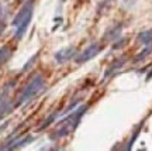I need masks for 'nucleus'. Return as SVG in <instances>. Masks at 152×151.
Returning <instances> with one entry per match:
<instances>
[{
	"label": "nucleus",
	"mask_w": 152,
	"mask_h": 151,
	"mask_svg": "<svg viewBox=\"0 0 152 151\" xmlns=\"http://www.w3.org/2000/svg\"><path fill=\"white\" fill-rule=\"evenodd\" d=\"M85 109H86V107H80V109L76 110L75 113H72L70 116H68L66 119H63L62 121H59V124L57 126L54 134L51 136V139L58 140V139L65 137V136H68L69 133L73 131L76 127H77V124H79L80 117H82L83 113H85Z\"/></svg>",
	"instance_id": "nucleus-1"
},
{
	"label": "nucleus",
	"mask_w": 152,
	"mask_h": 151,
	"mask_svg": "<svg viewBox=\"0 0 152 151\" xmlns=\"http://www.w3.org/2000/svg\"><path fill=\"white\" fill-rule=\"evenodd\" d=\"M34 4H32V1H28V3H25L24 6L21 7V10L17 13V16L14 17L11 24L16 27V34H14V37L17 38H21L24 35V33L27 31V28H28V25L31 23V19H32V12H34Z\"/></svg>",
	"instance_id": "nucleus-2"
},
{
	"label": "nucleus",
	"mask_w": 152,
	"mask_h": 151,
	"mask_svg": "<svg viewBox=\"0 0 152 151\" xmlns=\"http://www.w3.org/2000/svg\"><path fill=\"white\" fill-rule=\"evenodd\" d=\"M45 90V81L44 78L41 75H37L34 76V79H32L27 86H25V89L21 92V95H20L19 100H17V106H20V105H24L25 102H30L31 99H34L35 96H38V95L41 93V92H44Z\"/></svg>",
	"instance_id": "nucleus-3"
},
{
	"label": "nucleus",
	"mask_w": 152,
	"mask_h": 151,
	"mask_svg": "<svg viewBox=\"0 0 152 151\" xmlns=\"http://www.w3.org/2000/svg\"><path fill=\"white\" fill-rule=\"evenodd\" d=\"M99 51H100V47H99V45H97V44H92L87 50H85L82 54L79 55V57L76 58V62H77V64L86 62V61H89L90 58L95 57L96 54H99Z\"/></svg>",
	"instance_id": "nucleus-4"
},
{
	"label": "nucleus",
	"mask_w": 152,
	"mask_h": 151,
	"mask_svg": "<svg viewBox=\"0 0 152 151\" xmlns=\"http://www.w3.org/2000/svg\"><path fill=\"white\" fill-rule=\"evenodd\" d=\"M75 55V50L70 47V48H66V50H62V51H58L57 54H55V59H57L58 62H65V61H68L69 58H72Z\"/></svg>",
	"instance_id": "nucleus-5"
},
{
	"label": "nucleus",
	"mask_w": 152,
	"mask_h": 151,
	"mask_svg": "<svg viewBox=\"0 0 152 151\" xmlns=\"http://www.w3.org/2000/svg\"><path fill=\"white\" fill-rule=\"evenodd\" d=\"M10 54H11V51L9 47H1L0 48V68L7 62V59L10 58Z\"/></svg>",
	"instance_id": "nucleus-6"
},
{
	"label": "nucleus",
	"mask_w": 152,
	"mask_h": 151,
	"mask_svg": "<svg viewBox=\"0 0 152 151\" xmlns=\"http://www.w3.org/2000/svg\"><path fill=\"white\" fill-rule=\"evenodd\" d=\"M148 78H152V72H151V74H149V75H148Z\"/></svg>",
	"instance_id": "nucleus-7"
}]
</instances>
